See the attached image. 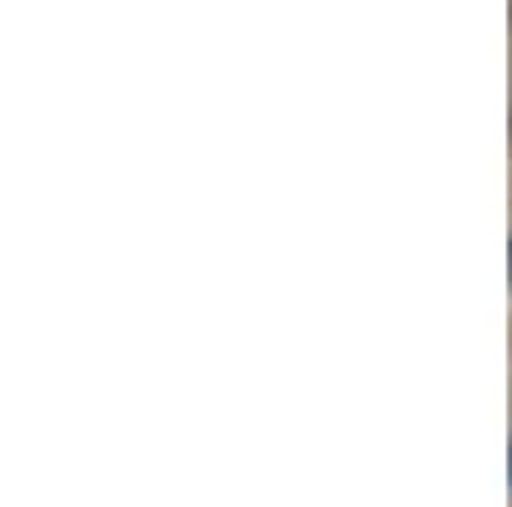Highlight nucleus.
<instances>
[{
  "mask_svg": "<svg viewBox=\"0 0 512 507\" xmlns=\"http://www.w3.org/2000/svg\"><path fill=\"white\" fill-rule=\"evenodd\" d=\"M507 477H512V451H507Z\"/></svg>",
  "mask_w": 512,
  "mask_h": 507,
  "instance_id": "obj_1",
  "label": "nucleus"
},
{
  "mask_svg": "<svg viewBox=\"0 0 512 507\" xmlns=\"http://www.w3.org/2000/svg\"><path fill=\"white\" fill-rule=\"evenodd\" d=\"M507 272H512V251H507Z\"/></svg>",
  "mask_w": 512,
  "mask_h": 507,
  "instance_id": "obj_2",
  "label": "nucleus"
}]
</instances>
